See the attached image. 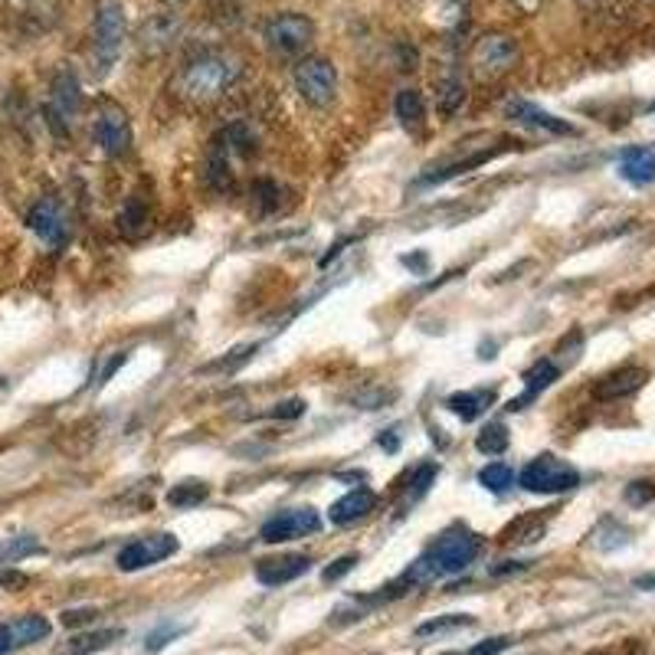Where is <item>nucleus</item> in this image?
I'll return each instance as SVG.
<instances>
[{
	"mask_svg": "<svg viewBox=\"0 0 655 655\" xmlns=\"http://www.w3.org/2000/svg\"><path fill=\"white\" fill-rule=\"evenodd\" d=\"M321 528V518L315 508H285L279 515H272L259 528V538L266 544H285V541H299L305 534H315Z\"/></svg>",
	"mask_w": 655,
	"mask_h": 655,
	"instance_id": "9",
	"label": "nucleus"
},
{
	"mask_svg": "<svg viewBox=\"0 0 655 655\" xmlns=\"http://www.w3.org/2000/svg\"><path fill=\"white\" fill-rule=\"evenodd\" d=\"M210 498V485L200 482V479H187V482H177L171 492H168V505L171 508H197L200 502Z\"/></svg>",
	"mask_w": 655,
	"mask_h": 655,
	"instance_id": "25",
	"label": "nucleus"
},
{
	"mask_svg": "<svg viewBox=\"0 0 655 655\" xmlns=\"http://www.w3.org/2000/svg\"><path fill=\"white\" fill-rule=\"evenodd\" d=\"M636 587H639V590H655V577H639Z\"/></svg>",
	"mask_w": 655,
	"mask_h": 655,
	"instance_id": "45",
	"label": "nucleus"
},
{
	"mask_svg": "<svg viewBox=\"0 0 655 655\" xmlns=\"http://www.w3.org/2000/svg\"><path fill=\"white\" fill-rule=\"evenodd\" d=\"M305 407H308L305 400L292 397V400H282V403H276V407L269 410V416H272V420H299V416L305 413Z\"/></svg>",
	"mask_w": 655,
	"mask_h": 655,
	"instance_id": "36",
	"label": "nucleus"
},
{
	"mask_svg": "<svg viewBox=\"0 0 655 655\" xmlns=\"http://www.w3.org/2000/svg\"><path fill=\"white\" fill-rule=\"evenodd\" d=\"M243 66L240 59L230 53H200L190 59L181 73V92L194 102H213L220 99L226 89H233V82L240 79Z\"/></svg>",
	"mask_w": 655,
	"mask_h": 655,
	"instance_id": "1",
	"label": "nucleus"
},
{
	"mask_svg": "<svg viewBox=\"0 0 655 655\" xmlns=\"http://www.w3.org/2000/svg\"><path fill=\"white\" fill-rule=\"evenodd\" d=\"M125 43V7L118 0H102L95 7V33H92V50L99 76H105L115 66L118 53Z\"/></svg>",
	"mask_w": 655,
	"mask_h": 655,
	"instance_id": "2",
	"label": "nucleus"
},
{
	"mask_svg": "<svg viewBox=\"0 0 655 655\" xmlns=\"http://www.w3.org/2000/svg\"><path fill=\"white\" fill-rule=\"evenodd\" d=\"M308 567H312V557H305V554L266 557V561L256 564V580L262 587H282V583H292L302 574H308Z\"/></svg>",
	"mask_w": 655,
	"mask_h": 655,
	"instance_id": "15",
	"label": "nucleus"
},
{
	"mask_svg": "<svg viewBox=\"0 0 655 655\" xmlns=\"http://www.w3.org/2000/svg\"><path fill=\"white\" fill-rule=\"evenodd\" d=\"M181 633H187V626H174V623H164V626H158L154 633H148V639H145V649H151V652H158V649H164L168 646L171 639H177Z\"/></svg>",
	"mask_w": 655,
	"mask_h": 655,
	"instance_id": "34",
	"label": "nucleus"
},
{
	"mask_svg": "<svg viewBox=\"0 0 655 655\" xmlns=\"http://www.w3.org/2000/svg\"><path fill=\"white\" fill-rule=\"evenodd\" d=\"M393 109H397V118L400 125L407 131H420L423 122H426V105H423V95L416 89H403L397 95V102H393Z\"/></svg>",
	"mask_w": 655,
	"mask_h": 655,
	"instance_id": "23",
	"label": "nucleus"
},
{
	"mask_svg": "<svg viewBox=\"0 0 655 655\" xmlns=\"http://www.w3.org/2000/svg\"><path fill=\"white\" fill-rule=\"evenodd\" d=\"M518 482L524 492H534V495H561V492H574L580 485V472L570 466V462L551 456V452H544V456L531 459L528 466L521 469Z\"/></svg>",
	"mask_w": 655,
	"mask_h": 655,
	"instance_id": "3",
	"label": "nucleus"
},
{
	"mask_svg": "<svg viewBox=\"0 0 655 655\" xmlns=\"http://www.w3.org/2000/svg\"><path fill=\"white\" fill-rule=\"evenodd\" d=\"M508 443H511L508 426L505 423H488L485 430L479 433V439H475V449H479L482 456H502V452L508 449Z\"/></svg>",
	"mask_w": 655,
	"mask_h": 655,
	"instance_id": "27",
	"label": "nucleus"
},
{
	"mask_svg": "<svg viewBox=\"0 0 655 655\" xmlns=\"http://www.w3.org/2000/svg\"><path fill=\"white\" fill-rule=\"evenodd\" d=\"M82 109V89H79V79L63 69L56 79H53V105L50 112L59 118V122H73Z\"/></svg>",
	"mask_w": 655,
	"mask_h": 655,
	"instance_id": "19",
	"label": "nucleus"
},
{
	"mask_svg": "<svg viewBox=\"0 0 655 655\" xmlns=\"http://www.w3.org/2000/svg\"><path fill=\"white\" fill-rule=\"evenodd\" d=\"M43 551V544L33 538V534H20V538L10 541L4 551H0V564H14V561H23V557H30V554H40Z\"/></svg>",
	"mask_w": 655,
	"mask_h": 655,
	"instance_id": "29",
	"label": "nucleus"
},
{
	"mask_svg": "<svg viewBox=\"0 0 655 655\" xmlns=\"http://www.w3.org/2000/svg\"><path fill=\"white\" fill-rule=\"evenodd\" d=\"M515 63H518V40L508 37V33H488V37H482L472 46L469 56L472 76L479 82H492L498 76H505Z\"/></svg>",
	"mask_w": 655,
	"mask_h": 655,
	"instance_id": "6",
	"label": "nucleus"
},
{
	"mask_svg": "<svg viewBox=\"0 0 655 655\" xmlns=\"http://www.w3.org/2000/svg\"><path fill=\"white\" fill-rule=\"evenodd\" d=\"M118 230H122L125 236H131V240L148 230V204L138 194L128 197L125 207L118 210Z\"/></svg>",
	"mask_w": 655,
	"mask_h": 655,
	"instance_id": "24",
	"label": "nucleus"
},
{
	"mask_svg": "<svg viewBox=\"0 0 655 655\" xmlns=\"http://www.w3.org/2000/svg\"><path fill=\"white\" fill-rule=\"evenodd\" d=\"M475 626V616L469 613H449V616H436L430 623L416 626V636H443V633H456V629Z\"/></svg>",
	"mask_w": 655,
	"mask_h": 655,
	"instance_id": "26",
	"label": "nucleus"
},
{
	"mask_svg": "<svg viewBox=\"0 0 655 655\" xmlns=\"http://www.w3.org/2000/svg\"><path fill=\"white\" fill-rule=\"evenodd\" d=\"M498 400V393L492 387H479V390H462V393H452L446 400V407L459 416L462 423H472L479 420L482 413H488V407Z\"/></svg>",
	"mask_w": 655,
	"mask_h": 655,
	"instance_id": "20",
	"label": "nucleus"
},
{
	"mask_svg": "<svg viewBox=\"0 0 655 655\" xmlns=\"http://www.w3.org/2000/svg\"><path fill=\"white\" fill-rule=\"evenodd\" d=\"M387 400H393V390L384 393V390H374V393H354V403H361V410H377L384 407Z\"/></svg>",
	"mask_w": 655,
	"mask_h": 655,
	"instance_id": "38",
	"label": "nucleus"
},
{
	"mask_svg": "<svg viewBox=\"0 0 655 655\" xmlns=\"http://www.w3.org/2000/svg\"><path fill=\"white\" fill-rule=\"evenodd\" d=\"M125 361H128V354H125V351H122V354H115V357H112V361H109V364H105V371H102V380H99V384H105V380H112V374H115V371H118V367H122Z\"/></svg>",
	"mask_w": 655,
	"mask_h": 655,
	"instance_id": "42",
	"label": "nucleus"
},
{
	"mask_svg": "<svg viewBox=\"0 0 655 655\" xmlns=\"http://www.w3.org/2000/svg\"><path fill=\"white\" fill-rule=\"evenodd\" d=\"M652 112H655V105H652Z\"/></svg>",
	"mask_w": 655,
	"mask_h": 655,
	"instance_id": "46",
	"label": "nucleus"
},
{
	"mask_svg": "<svg viewBox=\"0 0 655 655\" xmlns=\"http://www.w3.org/2000/svg\"><path fill=\"white\" fill-rule=\"evenodd\" d=\"M259 351V344H240V348H233L230 354L223 357V361H213L204 367V374H217V371H226V374H233L236 367H243L249 357H253Z\"/></svg>",
	"mask_w": 655,
	"mask_h": 655,
	"instance_id": "31",
	"label": "nucleus"
},
{
	"mask_svg": "<svg viewBox=\"0 0 655 655\" xmlns=\"http://www.w3.org/2000/svg\"><path fill=\"white\" fill-rule=\"evenodd\" d=\"M207 184L220 194H230L233 190V168H230V145L223 141V135L213 138L210 145V158H207Z\"/></svg>",
	"mask_w": 655,
	"mask_h": 655,
	"instance_id": "21",
	"label": "nucleus"
},
{
	"mask_svg": "<svg viewBox=\"0 0 655 655\" xmlns=\"http://www.w3.org/2000/svg\"><path fill=\"white\" fill-rule=\"evenodd\" d=\"M593 544L600 547V551H616V547H623V544H629V531L623 528V524H616L613 518H606L603 524H600V531L593 534Z\"/></svg>",
	"mask_w": 655,
	"mask_h": 655,
	"instance_id": "30",
	"label": "nucleus"
},
{
	"mask_svg": "<svg viewBox=\"0 0 655 655\" xmlns=\"http://www.w3.org/2000/svg\"><path fill=\"white\" fill-rule=\"evenodd\" d=\"M655 498V482H629L626 485V502L629 505H646Z\"/></svg>",
	"mask_w": 655,
	"mask_h": 655,
	"instance_id": "37",
	"label": "nucleus"
},
{
	"mask_svg": "<svg viewBox=\"0 0 655 655\" xmlns=\"http://www.w3.org/2000/svg\"><path fill=\"white\" fill-rule=\"evenodd\" d=\"M95 141L102 145L105 154H112V158H122L131 145V125H128V115L122 109H102L99 118H95Z\"/></svg>",
	"mask_w": 655,
	"mask_h": 655,
	"instance_id": "13",
	"label": "nucleus"
},
{
	"mask_svg": "<svg viewBox=\"0 0 655 655\" xmlns=\"http://www.w3.org/2000/svg\"><path fill=\"white\" fill-rule=\"evenodd\" d=\"M619 177L633 187H649L655 184V148L649 145H633L619 154Z\"/></svg>",
	"mask_w": 655,
	"mask_h": 655,
	"instance_id": "16",
	"label": "nucleus"
},
{
	"mask_svg": "<svg viewBox=\"0 0 655 655\" xmlns=\"http://www.w3.org/2000/svg\"><path fill=\"white\" fill-rule=\"evenodd\" d=\"M262 40H266L269 50L279 53V56H302L308 46L315 43V23L305 14L285 10V14H276V17L266 20Z\"/></svg>",
	"mask_w": 655,
	"mask_h": 655,
	"instance_id": "4",
	"label": "nucleus"
},
{
	"mask_svg": "<svg viewBox=\"0 0 655 655\" xmlns=\"http://www.w3.org/2000/svg\"><path fill=\"white\" fill-rule=\"evenodd\" d=\"M479 547H482L479 534L456 524V528L439 534V538L430 544V551H426V557L443 570V577H449V574H462V570L479 557Z\"/></svg>",
	"mask_w": 655,
	"mask_h": 655,
	"instance_id": "5",
	"label": "nucleus"
},
{
	"mask_svg": "<svg viewBox=\"0 0 655 655\" xmlns=\"http://www.w3.org/2000/svg\"><path fill=\"white\" fill-rule=\"evenodd\" d=\"M92 616H95V610H66L63 613V623L66 626H82V623H89Z\"/></svg>",
	"mask_w": 655,
	"mask_h": 655,
	"instance_id": "40",
	"label": "nucleus"
},
{
	"mask_svg": "<svg viewBox=\"0 0 655 655\" xmlns=\"http://www.w3.org/2000/svg\"><path fill=\"white\" fill-rule=\"evenodd\" d=\"M177 538L168 531H158V534H145V538H135L131 544H125L122 551H118L115 564L118 570H125V574H135V570H145V567H154L161 561H168L171 554H177Z\"/></svg>",
	"mask_w": 655,
	"mask_h": 655,
	"instance_id": "8",
	"label": "nucleus"
},
{
	"mask_svg": "<svg viewBox=\"0 0 655 655\" xmlns=\"http://www.w3.org/2000/svg\"><path fill=\"white\" fill-rule=\"evenodd\" d=\"M354 564H357V554H344V557H338L335 564H328L325 570H321V580H325V583H338L344 574H351Z\"/></svg>",
	"mask_w": 655,
	"mask_h": 655,
	"instance_id": "35",
	"label": "nucleus"
},
{
	"mask_svg": "<svg viewBox=\"0 0 655 655\" xmlns=\"http://www.w3.org/2000/svg\"><path fill=\"white\" fill-rule=\"evenodd\" d=\"M462 99H466V89H462V82L456 76H446L439 82V109L443 112H452Z\"/></svg>",
	"mask_w": 655,
	"mask_h": 655,
	"instance_id": "33",
	"label": "nucleus"
},
{
	"mask_svg": "<svg viewBox=\"0 0 655 655\" xmlns=\"http://www.w3.org/2000/svg\"><path fill=\"white\" fill-rule=\"evenodd\" d=\"M27 577L23 574H14V570H7V574H0V587H23Z\"/></svg>",
	"mask_w": 655,
	"mask_h": 655,
	"instance_id": "44",
	"label": "nucleus"
},
{
	"mask_svg": "<svg viewBox=\"0 0 655 655\" xmlns=\"http://www.w3.org/2000/svg\"><path fill=\"white\" fill-rule=\"evenodd\" d=\"M400 262H403V266H410V269L416 272V276H426V256H423V253H416V256H403Z\"/></svg>",
	"mask_w": 655,
	"mask_h": 655,
	"instance_id": "41",
	"label": "nucleus"
},
{
	"mask_svg": "<svg viewBox=\"0 0 655 655\" xmlns=\"http://www.w3.org/2000/svg\"><path fill=\"white\" fill-rule=\"evenodd\" d=\"M374 505H377V495L371 492V488H351L348 495H341L335 505L328 508V518H331V524H354V521H361V518H367L374 511Z\"/></svg>",
	"mask_w": 655,
	"mask_h": 655,
	"instance_id": "18",
	"label": "nucleus"
},
{
	"mask_svg": "<svg viewBox=\"0 0 655 655\" xmlns=\"http://www.w3.org/2000/svg\"><path fill=\"white\" fill-rule=\"evenodd\" d=\"M295 89L299 95L315 105V109H325V105L335 102L338 95V69L328 63V59L318 56H305L299 66H295Z\"/></svg>",
	"mask_w": 655,
	"mask_h": 655,
	"instance_id": "7",
	"label": "nucleus"
},
{
	"mask_svg": "<svg viewBox=\"0 0 655 655\" xmlns=\"http://www.w3.org/2000/svg\"><path fill=\"white\" fill-rule=\"evenodd\" d=\"M436 475H439V466H436V462H423V466L413 472V482H410V495H407V505L420 502V498H423L426 492H430V485L436 482Z\"/></svg>",
	"mask_w": 655,
	"mask_h": 655,
	"instance_id": "32",
	"label": "nucleus"
},
{
	"mask_svg": "<svg viewBox=\"0 0 655 655\" xmlns=\"http://www.w3.org/2000/svg\"><path fill=\"white\" fill-rule=\"evenodd\" d=\"M557 377H561V367H557V364L551 361V357H544V361H538L534 367H528V374H524V393H521V397L511 400L505 410H508V413L524 410L531 400H538L541 393H544L547 387H551Z\"/></svg>",
	"mask_w": 655,
	"mask_h": 655,
	"instance_id": "17",
	"label": "nucleus"
},
{
	"mask_svg": "<svg viewBox=\"0 0 655 655\" xmlns=\"http://www.w3.org/2000/svg\"><path fill=\"white\" fill-rule=\"evenodd\" d=\"M377 443L384 446L387 452H397L400 449V436H397V430H387V433H380Z\"/></svg>",
	"mask_w": 655,
	"mask_h": 655,
	"instance_id": "43",
	"label": "nucleus"
},
{
	"mask_svg": "<svg viewBox=\"0 0 655 655\" xmlns=\"http://www.w3.org/2000/svg\"><path fill=\"white\" fill-rule=\"evenodd\" d=\"M50 619L37 616V613H27V616H17L10 623H0V655H10L17 649H27L33 642H43L50 636Z\"/></svg>",
	"mask_w": 655,
	"mask_h": 655,
	"instance_id": "11",
	"label": "nucleus"
},
{
	"mask_svg": "<svg viewBox=\"0 0 655 655\" xmlns=\"http://www.w3.org/2000/svg\"><path fill=\"white\" fill-rule=\"evenodd\" d=\"M125 633L122 629H95V633H82L76 639H69L63 649H59V655H92V652H102V649H109L112 642H118Z\"/></svg>",
	"mask_w": 655,
	"mask_h": 655,
	"instance_id": "22",
	"label": "nucleus"
},
{
	"mask_svg": "<svg viewBox=\"0 0 655 655\" xmlns=\"http://www.w3.org/2000/svg\"><path fill=\"white\" fill-rule=\"evenodd\" d=\"M505 115L511 118V122H518L524 128H531V131H544V135H577V128L567 122V118H557L551 112H544L538 109L534 102H524V99H511L505 105Z\"/></svg>",
	"mask_w": 655,
	"mask_h": 655,
	"instance_id": "12",
	"label": "nucleus"
},
{
	"mask_svg": "<svg viewBox=\"0 0 655 655\" xmlns=\"http://www.w3.org/2000/svg\"><path fill=\"white\" fill-rule=\"evenodd\" d=\"M27 226L40 240L50 246V249H63L69 243V220H66V210L59 200L53 197H43L40 204H33Z\"/></svg>",
	"mask_w": 655,
	"mask_h": 655,
	"instance_id": "10",
	"label": "nucleus"
},
{
	"mask_svg": "<svg viewBox=\"0 0 655 655\" xmlns=\"http://www.w3.org/2000/svg\"><path fill=\"white\" fill-rule=\"evenodd\" d=\"M479 485L488 488V492L502 495V492H508L511 485H515V469L505 466V462H488V466L479 472Z\"/></svg>",
	"mask_w": 655,
	"mask_h": 655,
	"instance_id": "28",
	"label": "nucleus"
},
{
	"mask_svg": "<svg viewBox=\"0 0 655 655\" xmlns=\"http://www.w3.org/2000/svg\"><path fill=\"white\" fill-rule=\"evenodd\" d=\"M646 380H649V371H646V367H636V364H629V367H616V371H610L606 377L597 380V387H593V397L603 400V403H610V400H626V397H633L636 390L646 387Z\"/></svg>",
	"mask_w": 655,
	"mask_h": 655,
	"instance_id": "14",
	"label": "nucleus"
},
{
	"mask_svg": "<svg viewBox=\"0 0 655 655\" xmlns=\"http://www.w3.org/2000/svg\"><path fill=\"white\" fill-rule=\"evenodd\" d=\"M508 646H511L508 636H492V639L479 642L475 649H469V655H498V652H505Z\"/></svg>",
	"mask_w": 655,
	"mask_h": 655,
	"instance_id": "39",
	"label": "nucleus"
}]
</instances>
